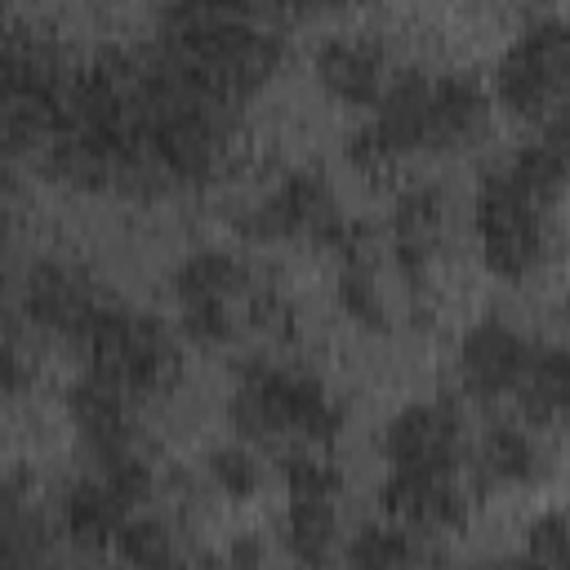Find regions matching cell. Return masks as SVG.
<instances>
[{
  "mask_svg": "<svg viewBox=\"0 0 570 570\" xmlns=\"http://www.w3.org/2000/svg\"><path fill=\"white\" fill-rule=\"evenodd\" d=\"M156 36V53L227 107L254 98L285 62L276 18L258 0H160Z\"/></svg>",
  "mask_w": 570,
  "mask_h": 570,
  "instance_id": "cell-1",
  "label": "cell"
},
{
  "mask_svg": "<svg viewBox=\"0 0 570 570\" xmlns=\"http://www.w3.org/2000/svg\"><path fill=\"white\" fill-rule=\"evenodd\" d=\"M552 209L557 205L530 196L508 169H490L476 183V200H472V227L485 272L512 285L539 276L557 254Z\"/></svg>",
  "mask_w": 570,
  "mask_h": 570,
  "instance_id": "cell-3",
  "label": "cell"
},
{
  "mask_svg": "<svg viewBox=\"0 0 570 570\" xmlns=\"http://www.w3.org/2000/svg\"><path fill=\"white\" fill-rule=\"evenodd\" d=\"M476 494L481 490L472 481V468H387V481L379 490L383 512L414 534L463 525Z\"/></svg>",
  "mask_w": 570,
  "mask_h": 570,
  "instance_id": "cell-7",
  "label": "cell"
},
{
  "mask_svg": "<svg viewBox=\"0 0 570 570\" xmlns=\"http://www.w3.org/2000/svg\"><path fill=\"white\" fill-rule=\"evenodd\" d=\"M525 557L548 561V566H570V517L566 512H543L525 530Z\"/></svg>",
  "mask_w": 570,
  "mask_h": 570,
  "instance_id": "cell-27",
  "label": "cell"
},
{
  "mask_svg": "<svg viewBox=\"0 0 570 570\" xmlns=\"http://www.w3.org/2000/svg\"><path fill=\"white\" fill-rule=\"evenodd\" d=\"M490 107H494V94H485L472 76H463V71L432 76V94H428V151L472 147L490 129Z\"/></svg>",
  "mask_w": 570,
  "mask_h": 570,
  "instance_id": "cell-13",
  "label": "cell"
},
{
  "mask_svg": "<svg viewBox=\"0 0 570 570\" xmlns=\"http://www.w3.org/2000/svg\"><path fill=\"white\" fill-rule=\"evenodd\" d=\"M338 303L352 321L379 330L387 321V303H383V285L374 276V254L365 258H343V276H338Z\"/></svg>",
  "mask_w": 570,
  "mask_h": 570,
  "instance_id": "cell-22",
  "label": "cell"
},
{
  "mask_svg": "<svg viewBox=\"0 0 570 570\" xmlns=\"http://www.w3.org/2000/svg\"><path fill=\"white\" fill-rule=\"evenodd\" d=\"M548 138L570 156V94H566V98L557 102V111L548 116Z\"/></svg>",
  "mask_w": 570,
  "mask_h": 570,
  "instance_id": "cell-29",
  "label": "cell"
},
{
  "mask_svg": "<svg viewBox=\"0 0 570 570\" xmlns=\"http://www.w3.org/2000/svg\"><path fill=\"white\" fill-rule=\"evenodd\" d=\"M116 552H120L125 561H134V566H169V561L178 557L174 530H169L160 517H151V512H142V517L134 512V517L120 525Z\"/></svg>",
  "mask_w": 570,
  "mask_h": 570,
  "instance_id": "cell-25",
  "label": "cell"
},
{
  "mask_svg": "<svg viewBox=\"0 0 570 570\" xmlns=\"http://www.w3.org/2000/svg\"><path fill=\"white\" fill-rule=\"evenodd\" d=\"M281 476H285V494H330V499H338V490H343V476L321 454V445H289L281 454Z\"/></svg>",
  "mask_w": 570,
  "mask_h": 570,
  "instance_id": "cell-24",
  "label": "cell"
},
{
  "mask_svg": "<svg viewBox=\"0 0 570 570\" xmlns=\"http://www.w3.org/2000/svg\"><path fill=\"white\" fill-rule=\"evenodd\" d=\"M419 557H428V548H419L414 530H405L392 517L383 525H365L347 543V561H356V566H405V561H419Z\"/></svg>",
  "mask_w": 570,
  "mask_h": 570,
  "instance_id": "cell-21",
  "label": "cell"
},
{
  "mask_svg": "<svg viewBox=\"0 0 570 570\" xmlns=\"http://www.w3.org/2000/svg\"><path fill=\"white\" fill-rule=\"evenodd\" d=\"M503 169H508L530 196H539L543 205H557V200L570 191V156H566L552 138L521 142Z\"/></svg>",
  "mask_w": 570,
  "mask_h": 570,
  "instance_id": "cell-20",
  "label": "cell"
},
{
  "mask_svg": "<svg viewBox=\"0 0 570 570\" xmlns=\"http://www.w3.org/2000/svg\"><path fill=\"white\" fill-rule=\"evenodd\" d=\"M316 85L343 107H374L396 80L392 53L374 36H330L312 58Z\"/></svg>",
  "mask_w": 570,
  "mask_h": 570,
  "instance_id": "cell-11",
  "label": "cell"
},
{
  "mask_svg": "<svg viewBox=\"0 0 570 570\" xmlns=\"http://www.w3.org/2000/svg\"><path fill=\"white\" fill-rule=\"evenodd\" d=\"M338 4H347V0H312V9H338Z\"/></svg>",
  "mask_w": 570,
  "mask_h": 570,
  "instance_id": "cell-30",
  "label": "cell"
},
{
  "mask_svg": "<svg viewBox=\"0 0 570 570\" xmlns=\"http://www.w3.org/2000/svg\"><path fill=\"white\" fill-rule=\"evenodd\" d=\"M209 481L227 494V499H245L258 485V463L249 454V445H218L209 454Z\"/></svg>",
  "mask_w": 570,
  "mask_h": 570,
  "instance_id": "cell-26",
  "label": "cell"
},
{
  "mask_svg": "<svg viewBox=\"0 0 570 570\" xmlns=\"http://www.w3.org/2000/svg\"><path fill=\"white\" fill-rule=\"evenodd\" d=\"M539 463H543V450L525 428L494 423L476 445V463H468V468H472L476 490L485 494V490H512V485L534 481Z\"/></svg>",
  "mask_w": 570,
  "mask_h": 570,
  "instance_id": "cell-18",
  "label": "cell"
},
{
  "mask_svg": "<svg viewBox=\"0 0 570 570\" xmlns=\"http://www.w3.org/2000/svg\"><path fill=\"white\" fill-rule=\"evenodd\" d=\"M338 539V503L330 494H289L285 503V543L298 561H325Z\"/></svg>",
  "mask_w": 570,
  "mask_h": 570,
  "instance_id": "cell-19",
  "label": "cell"
},
{
  "mask_svg": "<svg viewBox=\"0 0 570 570\" xmlns=\"http://www.w3.org/2000/svg\"><path fill=\"white\" fill-rule=\"evenodd\" d=\"M512 401L530 428H570V347L534 343Z\"/></svg>",
  "mask_w": 570,
  "mask_h": 570,
  "instance_id": "cell-16",
  "label": "cell"
},
{
  "mask_svg": "<svg viewBox=\"0 0 570 570\" xmlns=\"http://www.w3.org/2000/svg\"><path fill=\"white\" fill-rule=\"evenodd\" d=\"M67 414L89 450V459H111L138 450V428H134V396L120 387L102 383L98 374H80L67 392Z\"/></svg>",
  "mask_w": 570,
  "mask_h": 570,
  "instance_id": "cell-12",
  "label": "cell"
},
{
  "mask_svg": "<svg viewBox=\"0 0 570 570\" xmlns=\"http://www.w3.org/2000/svg\"><path fill=\"white\" fill-rule=\"evenodd\" d=\"M566 321H570V298H566Z\"/></svg>",
  "mask_w": 570,
  "mask_h": 570,
  "instance_id": "cell-31",
  "label": "cell"
},
{
  "mask_svg": "<svg viewBox=\"0 0 570 570\" xmlns=\"http://www.w3.org/2000/svg\"><path fill=\"white\" fill-rule=\"evenodd\" d=\"M129 517H134V503L102 472L76 476L58 494V525L80 548H107V543H116V534H120V525Z\"/></svg>",
  "mask_w": 570,
  "mask_h": 570,
  "instance_id": "cell-14",
  "label": "cell"
},
{
  "mask_svg": "<svg viewBox=\"0 0 570 570\" xmlns=\"http://www.w3.org/2000/svg\"><path fill=\"white\" fill-rule=\"evenodd\" d=\"M490 94L508 116L548 120L570 94V22L539 18L499 53Z\"/></svg>",
  "mask_w": 570,
  "mask_h": 570,
  "instance_id": "cell-6",
  "label": "cell"
},
{
  "mask_svg": "<svg viewBox=\"0 0 570 570\" xmlns=\"http://www.w3.org/2000/svg\"><path fill=\"white\" fill-rule=\"evenodd\" d=\"M245 240L254 245H281V240H312L321 249H334L338 258H365L370 245V227L352 223L334 196V187L325 183V174L316 169H294L285 174L263 200H254L245 209V218L236 223Z\"/></svg>",
  "mask_w": 570,
  "mask_h": 570,
  "instance_id": "cell-4",
  "label": "cell"
},
{
  "mask_svg": "<svg viewBox=\"0 0 570 570\" xmlns=\"http://www.w3.org/2000/svg\"><path fill=\"white\" fill-rule=\"evenodd\" d=\"M254 276L240 263V254L218 249V245H200L191 249L174 272H169V294L174 307H196V303H249Z\"/></svg>",
  "mask_w": 570,
  "mask_h": 570,
  "instance_id": "cell-15",
  "label": "cell"
},
{
  "mask_svg": "<svg viewBox=\"0 0 570 570\" xmlns=\"http://www.w3.org/2000/svg\"><path fill=\"white\" fill-rule=\"evenodd\" d=\"M76 347L85 352V370L89 374H98L102 383L120 387L134 401L169 392L178 370H183L174 334L156 316L134 312V307H125L116 298L98 312V321L85 330V338Z\"/></svg>",
  "mask_w": 570,
  "mask_h": 570,
  "instance_id": "cell-5",
  "label": "cell"
},
{
  "mask_svg": "<svg viewBox=\"0 0 570 570\" xmlns=\"http://www.w3.org/2000/svg\"><path fill=\"white\" fill-rule=\"evenodd\" d=\"M40 552V517L27 508L18 485L9 481L0 490V561H36Z\"/></svg>",
  "mask_w": 570,
  "mask_h": 570,
  "instance_id": "cell-23",
  "label": "cell"
},
{
  "mask_svg": "<svg viewBox=\"0 0 570 570\" xmlns=\"http://www.w3.org/2000/svg\"><path fill=\"white\" fill-rule=\"evenodd\" d=\"M107 303L111 298L98 289V281L85 267H76V263L40 258V263H31V272L22 281V312H27V321L36 330L71 338V343L85 338V330L98 321V312Z\"/></svg>",
  "mask_w": 570,
  "mask_h": 570,
  "instance_id": "cell-9",
  "label": "cell"
},
{
  "mask_svg": "<svg viewBox=\"0 0 570 570\" xmlns=\"http://www.w3.org/2000/svg\"><path fill=\"white\" fill-rule=\"evenodd\" d=\"M534 338L521 334L508 316H481L463 330L459 347H454V374L459 387L468 396L494 401V396H512L525 361H530Z\"/></svg>",
  "mask_w": 570,
  "mask_h": 570,
  "instance_id": "cell-10",
  "label": "cell"
},
{
  "mask_svg": "<svg viewBox=\"0 0 570 570\" xmlns=\"http://www.w3.org/2000/svg\"><path fill=\"white\" fill-rule=\"evenodd\" d=\"M27 383V352L18 347V338H4V392H22Z\"/></svg>",
  "mask_w": 570,
  "mask_h": 570,
  "instance_id": "cell-28",
  "label": "cell"
},
{
  "mask_svg": "<svg viewBox=\"0 0 570 570\" xmlns=\"http://www.w3.org/2000/svg\"><path fill=\"white\" fill-rule=\"evenodd\" d=\"M227 419L254 445H330L343 432V401L298 365L254 361L227 396Z\"/></svg>",
  "mask_w": 570,
  "mask_h": 570,
  "instance_id": "cell-2",
  "label": "cell"
},
{
  "mask_svg": "<svg viewBox=\"0 0 570 570\" xmlns=\"http://www.w3.org/2000/svg\"><path fill=\"white\" fill-rule=\"evenodd\" d=\"M383 459L387 468H463L468 432L459 405L445 396L401 405L383 423Z\"/></svg>",
  "mask_w": 570,
  "mask_h": 570,
  "instance_id": "cell-8",
  "label": "cell"
},
{
  "mask_svg": "<svg viewBox=\"0 0 570 570\" xmlns=\"http://www.w3.org/2000/svg\"><path fill=\"white\" fill-rule=\"evenodd\" d=\"M392 258L405 276H419L428 272L436 245H441V232H445V200L436 187H410L396 196L392 205Z\"/></svg>",
  "mask_w": 570,
  "mask_h": 570,
  "instance_id": "cell-17",
  "label": "cell"
}]
</instances>
